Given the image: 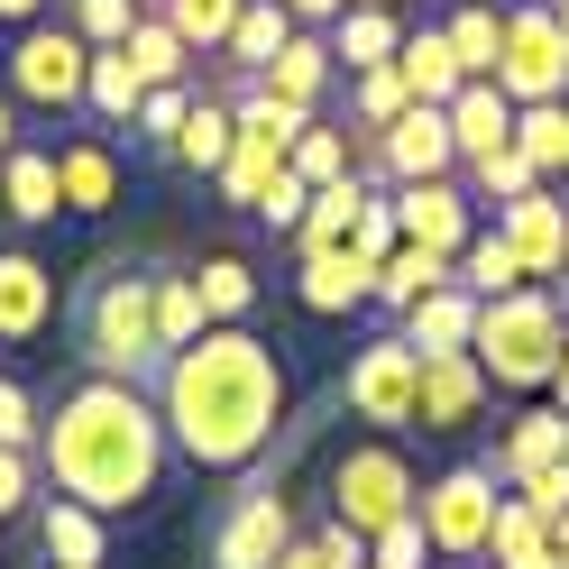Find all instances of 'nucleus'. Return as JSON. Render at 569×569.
Wrapping results in <instances>:
<instances>
[{
    "label": "nucleus",
    "mask_w": 569,
    "mask_h": 569,
    "mask_svg": "<svg viewBox=\"0 0 569 569\" xmlns=\"http://www.w3.org/2000/svg\"><path fill=\"white\" fill-rule=\"evenodd\" d=\"M157 413H166L174 459L230 478V469H248V459L276 441V422H284V359L248 322H211L193 349L166 359Z\"/></svg>",
    "instance_id": "1"
},
{
    "label": "nucleus",
    "mask_w": 569,
    "mask_h": 569,
    "mask_svg": "<svg viewBox=\"0 0 569 569\" xmlns=\"http://www.w3.org/2000/svg\"><path fill=\"white\" fill-rule=\"evenodd\" d=\"M166 413L148 386H120V377H83L47 405V432H38V469L56 496H74L92 515H129L148 506L157 478H166Z\"/></svg>",
    "instance_id": "2"
},
{
    "label": "nucleus",
    "mask_w": 569,
    "mask_h": 569,
    "mask_svg": "<svg viewBox=\"0 0 569 569\" xmlns=\"http://www.w3.org/2000/svg\"><path fill=\"white\" fill-rule=\"evenodd\" d=\"M74 340L92 377L120 386H157L166 377V340H157V267H101L74 303Z\"/></svg>",
    "instance_id": "3"
},
{
    "label": "nucleus",
    "mask_w": 569,
    "mask_h": 569,
    "mask_svg": "<svg viewBox=\"0 0 569 569\" xmlns=\"http://www.w3.org/2000/svg\"><path fill=\"white\" fill-rule=\"evenodd\" d=\"M569 349V303L551 295V284H515V295L478 303V340L469 359L487 368V386H506V396H532V386H551Z\"/></svg>",
    "instance_id": "4"
},
{
    "label": "nucleus",
    "mask_w": 569,
    "mask_h": 569,
    "mask_svg": "<svg viewBox=\"0 0 569 569\" xmlns=\"http://www.w3.org/2000/svg\"><path fill=\"white\" fill-rule=\"evenodd\" d=\"M413 506H422V478H413V459L396 450V432H377V441H349V450L331 459V523H349L359 542L396 532Z\"/></svg>",
    "instance_id": "5"
},
{
    "label": "nucleus",
    "mask_w": 569,
    "mask_h": 569,
    "mask_svg": "<svg viewBox=\"0 0 569 569\" xmlns=\"http://www.w3.org/2000/svg\"><path fill=\"white\" fill-rule=\"evenodd\" d=\"M83 83H92V47H83L64 19L19 28L10 56H0V92H10V101H38V111H83Z\"/></svg>",
    "instance_id": "6"
},
{
    "label": "nucleus",
    "mask_w": 569,
    "mask_h": 569,
    "mask_svg": "<svg viewBox=\"0 0 569 569\" xmlns=\"http://www.w3.org/2000/svg\"><path fill=\"white\" fill-rule=\"evenodd\" d=\"M496 506H506V487H496L487 459H459V469H441L432 487H422V532H432V560H487V532H496Z\"/></svg>",
    "instance_id": "7"
},
{
    "label": "nucleus",
    "mask_w": 569,
    "mask_h": 569,
    "mask_svg": "<svg viewBox=\"0 0 569 569\" xmlns=\"http://www.w3.org/2000/svg\"><path fill=\"white\" fill-rule=\"evenodd\" d=\"M496 83H506L515 111H532V101H569V38H560L551 0H515V10H506V56H496Z\"/></svg>",
    "instance_id": "8"
},
{
    "label": "nucleus",
    "mask_w": 569,
    "mask_h": 569,
    "mask_svg": "<svg viewBox=\"0 0 569 569\" xmlns=\"http://www.w3.org/2000/svg\"><path fill=\"white\" fill-rule=\"evenodd\" d=\"M340 405L359 413V422H377V432H413V405H422V349H413L405 331L368 340L359 359H349V377H340Z\"/></svg>",
    "instance_id": "9"
},
{
    "label": "nucleus",
    "mask_w": 569,
    "mask_h": 569,
    "mask_svg": "<svg viewBox=\"0 0 569 569\" xmlns=\"http://www.w3.org/2000/svg\"><path fill=\"white\" fill-rule=\"evenodd\" d=\"M284 542H295V506H284V487H248L221 506V523H211V569H276Z\"/></svg>",
    "instance_id": "10"
},
{
    "label": "nucleus",
    "mask_w": 569,
    "mask_h": 569,
    "mask_svg": "<svg viewBox=\"0 0 569 569\" xmlns=\"http://www.w3.org/2000/svg\"><path fill=\"white\" fill-rule=\"evenodd\" d=\"M432 174H459V138L441 101H413L396 129H377V166L359 184H432Z\"/></svg>",
    "instance_id": "11"
},
{
    "label": "nucleus",
    "mask_w": 569,
    "mask_h": 569,
    "mask_svg": "<svg viewBox=\"0 0 569 569\" xmlns=\"http://www.w3.org/2000/svg\"><path fill=\"white\" fill-rule=\"evenodd\" d=\"M396 230L413 248H432V258L459 267V248L478 239V193L459 184V174H432V184H396Z\"/></svg>",
    "instance_id": "12"
},
{
    "label": "nucleus",
    "mask_w": 569,
    "mask_h": 569,
    "mask_svg": "<svg viewBox=\"0 0 569 569\" xmlns=\"http://www.w3.org/2000/svg\"><path fill=\"white\" fill-rule=\"evenodd\" d=\"M496 239L523 258L532 284H560V276H569V202H560L551 184H532L523 202H496Z\"/></svg>",
    "instance_id": "13"
},
{
    "label": "nucleus",
    "mask_w": 569,
    "mask_h": 569,
    "mask_svg": "<svg viewBox=\"0 0 569 569\" xmlns=\"http://www.w3.org/2000/svg\"><path fill=\"white\" fill-rule=\"evenodd\" d=\"M487 368L469 359V349H450V359H422V405H413V432H469V422L487 413Z\"/></svg>",
    "instance_id": "14"
},
{
    "label": "nucleus",
    "mask_w": 569,
    "mask_h": 569,
    "mask_svg": "<svg viewBox=\"0 0 569 569\" xmlns=\"http://www.w3.org/2000/svg\"><path fill=\"white\" fill-rule=\"evenodd\" d=\"M56 322V267L28 248H0V349H28Z\"/></svg>",
    "instance_id": "15"
},
{
    "label": "nucleus",
    "mask_w": 569,
    "mask_h": 569,
    "mask_svg": "<svg viewBox=\"0 0 569 569\" xmlns=\"http://www.w3.org/2000/svg\"><path fill=\"white\" fill-rule=\"evenodd\" d=\"M560 459H569V413H560V405H532V413L506 422V441L487 450V469H496V487L515 496L532 469H560Z\"/></svg>",
    "instance_id": "16"
},
{
    "label": "nucleus",
    "mask_w": 569,
    "mask_h": 569,
    "mask_svg": "<svg viewBox=\"0 0 569 569\" xmlns=\"http://www.w3.org/2000/svg\"><path fill=\"white\" fill-rule=\"evenodd\" d=\"M38 551H47V569H101L111 560V515H92V506H74V496H38Z\"/></svg>",
    "instance_id": "17"
},
{
    "label": "nucleus",
    "mask_w": 569,
    "mask_h": 569,
    "mask_svg": "<svg viewBox=\"0 0 569 569\" xmlns=\"http://www.w3.org/2000/svg\"><path fill=\"white\" fill-rule=\"evenodd\" d=\"M258 83H267L276 101H295V111H322L331 83H349V74H340V56H331V28H295V38H284V56L267 64Z\"/></svg>",
    "instance_id": "18"
},
{
    "label": "nucleus",
    "mask_w": 569,
    "mask_h": 569,
    "mask_svg": "<svg viewBox=\"0 0 569 569\" xmlns=\"http://www.w3.org/2000/svg\"><path fill=\"white\" fill-rule=\"evenodd\" d=\"M441 111H450V138H459V166H487V157L515 148V101H506V83H459Z\"/></svg>",
    "instance_id": "19"
},
{
    "label": "nucleus",
    "mask_w": 569,
    "mask_h": 569,
    "mask_svg": "<svg viewBox=\"0 0 569 569\" xmlns=\"http://www.w3.org/2000/svg\"><path fill=\"white\" fill-rule=\"evenodd\" d=\"M295 303L303 312H359L377 303V258H359V248H322V258L295 267Z\"/></svg>",
    "instance_id": "20"
},
{
    "label": "nucleus",
    "mask_w": 569,
    "mask_h": 569,
    "mask_svg": "<svg viewBox=\"0 0 569 569\" xmlns=\"http://www.w3.org/2000/svg\"><path fill=\"white\" fill-rule=\"evenodd\" d=\"M0 211H10L19 230H47L56 211H64V184H56V148H19L0 157Z\"/></svg>",
    "instance_id": "21"
},
{
    "label": "nucleus",
    "mask_w": 569,
    "mask_h": 569,
    "mask_svg": "<svg viewBox=\"0 0 569 569\" xmlns=\"http://www.w3.org/2000/svg\"><path fill=\"white\" fill-rule=\"evenodd\" d=\"M56 184H64V211H83V221H92V211H111L120 202V157H111V138H64V148H56Z\"/></svg>",
    "instance_id": "22"
},
{
    "label": "nucleus",
    "mask_w": 569,
    "mask_h": 569,
    "mask_svg": "<svg viewBox=\"0 0 569 569\" xmlns=\"http://www.w3.org/2000/svg\"><path fill=\"white\" fill-rule=\"evenodd\" d=\"M405 340L422 349V359H450V349H469V340H478V295L450 276L441 295H422V303L405 312Z\"/></svg>",
    "instance_id": "23"
},
{
    "label": "nucleus",
    "mask_w": 569,
    "mask_h": 569,
    "mask_svg": "<svg viewBox=\"0 0 569 569\" xmlns=\"http://www.w3.org/2000/svg\"><path fill=\"white\" fill-rule=\"evenodd\" d=\"M377 184H359V174H340V184L312 193V211L295 221V258H322V248H349V230H359V211H368Z\"/></svg>",
    "instance_id": "24"
},
{
    "label": "nucleus",
    "mask_w": 569,
    "mask_h": 569,
    "mask_svg": "<svg viewBox=\"0 0 569 569\" xmlns=\"http://www.w3.org/2000/svg\"><path fill=\"white\" fill-rule=\"evenodd\" d=\"M441 38H450V56H459L469 83H496V56H506V10H496V0H459V10L441 19Z\"/></svg>",
    "instance_id": "25"
},
{
    "label": "nucleus",
    "mask_w": 569,
    "mask_h": 569,
    "mask_svg": "<svg viewBox=\"0 0 569 569\" xmlns=\"http://www.w3.org/2000/svg\"><path fill=\"white\" fill-rule=\"evenodd\" d=\"M230 148H239V111L202 92L193 111H184V129H174V166H184V174H221V166H230Z\"/></svg>",
    "instance_id": "26"
},
{
    "label": "nucleus",
    "mask_w": 569,
    "mask_h": 569,
    "mask_svg": "<svg viewBox=\"0 0 569 569\" xmlns=\"http://www.w3.org/2000/svg\"><path fill=\"white\" fill-rule=\"evenodd\" d=\"M396 47H405V19H396V10H340V19H331V56H340V74L396 64Z\"/></svg>",
    "instance_id": "27"
},
{
    "label": "nucleus",
    "mask_w": 569,
    "mask_h": 569,
    "mask_svg": "<svg viewBox=\"0 0 569 569\" xmlns=\"http://www.w3.org/2000/svg\"><path fill=\"white\" fill-rule=\"evenodd\" d=\"M487 560H496V569H560L551 523L532 515L523 496H506V506H496V532H487Z\"/></svg>",
    "instance_id": "28"
},
{
    "label": "nucleus",
    "mask_w": 569,
    "mask_h": 569,
    "mask_svg": "<svg viewBox=\"0 0 569 569\" xmlns=\"http://www.w3.org/2000/svg\"><path fill=\"white\" fill-rule=\"evenodd\" d=\"M441 284H450V258H432V248H396V258H386L377 267V312H396V322H405V312L422 303V295H441Z\"/></svg>",
    "instance_id": "29"
},
{
    "label": "nucleus",
    "mask_w": 569,
    "mask_h": 569,
    "mask_svg": "<svg viewBox=\"0 0 569 569\" xmlns=\"http://www.w3.org/2000/svg\"><path fill=\"white\" fill-rule=\"evenodd\" d=\"M138 101H148V83H138L129 47H92V83H83V111H92V120H111V129H129V120H138Z\"/></svg>",
    "instance_id": "30"
},
{
    "label": "nucleus",
    "mask_w": 569,
    "mask_h": 569,
    "mask_svg": "<svg viewBox=\"0 0 569 569\" xmlns=\"http://www.w3.org/2000/svg\"><path fill=\"white\" fill-rule=\"evenodd\" d=\"M284 166H295L303 184L322 193V184H340V174H359V129H349V120H312V129L295 138V157H284Z\"/></svg>",
    "instance_id": "31"
},
{
    "label": "nucleus",
    "mask_w": 569,
    "mask_h": 569,
    "mask_svg": "<svg viewBox=\"0 0 569 569\" xmlns=\"http://www.w3.org/2000/svg\"><path fill=\"white\" fill-rule=\"evenodd\" d=\"M396 74L413 83V101H450L459 83H469V74H459V56H450V38H441V28H413V38L396 47Z\"/></svg>",
    "instance_id": "32"
},
{
    "label": "nucleus",
    "mask_w": 569,
    "mask_h": 569,
    "mask_svg": "<svg viewBox=\"0 0 569 569\" xmlns=\"http://www.w3.org/2000/svg\"><path fill=\"white\" fill-rule=\"evenodd\" d=\"M284 38H295V19H284L276 10V0H239V28H230V64H239V74H267V64L284 56Z\"/></svg>",
    "instance_id": "33"
},
{
    "label": "nucleus",
    "mask_w": 569,
    "mask_h": 569,
    "mask_svg": "<svg viewBox=\"0 0 569 569\" xmlns=\"http://www.w3.org/2000/svg\"><path fill=\"white\" fill-rule=\"evenodd\" d=\"M129 64H138V83H193V47L174 38V28L157 19V10H138V28H129Z\"/></svg>",
    "instance_id": "34"
},
{
    "label": "nucleus",
    "mask_w": 569,
    "mask_h": 569,
    "mask_svg": "<svg viewBox=\"0 0 569 569\" xmlns=\"http://www.w3.org/2000/svg\"><path fill=\"white\" fill-rule=\"evenodd\" d=\"M230 111H239V129H248V138H276L284 157H295V138H303L312 120H322V111H295V101H276V92H267L258 74H239V92H230Z\"/></svg>",
    "instance_id": "35"
},
{
    "label": "nucleus",
    "mask_w": 569,
    "mask_h": 569,
    "mask_svg": "<svg viewBox=\"0 0 569 569\" xmlns=\"http://www.w3.org/2000/svg\"><path fill=\"white\" fill-rule=\"evenodd\" d=\"M276 174H284V148H276V138H248V129H239V148H230V166L211 174V184H221V202H239V211H258Z\"/></svg>",
    "instance_id": "36"
},
{
    "label": "nucleus",
    "mask_w": 569,
    "mask_h": 569,
    "mask_svg": "<svg viewBox=\"0 0 569 569\" xmlns=\"http://www.w3.org/2000/svg\"><path fill=\"white\" fill-rule=\"evenodd\" d=\"M193 295H202L211 322H248V303H258V267L221 248V258H202V267H193Z\"/></svg>",
    "instance_id": "37"
},
{
    "label": "nucleus",
    "mask_w": 569,
    "mask_h": 569,
    "mask_svg": "<svg viewBox=\"0 0 569 569\" xmlns=\"http://www.w3.org/2000/svg\"><path fill=\"white\" fill-rule=\"evenodd\" d=\"M450 276L469 284L478 303H496V295H515V284H532V276H523V258H515V248L496 239V230H478L469 248H459V267H450Z\"/></svg>",
    "instance_id": "38"
},
{
    "label": "nucleus",
    "mask_w": 569,
    "mask_h": 569,
    "mask_svg": "<svg viewBox=\"0 0 569 569\" xmlns=\"http://www.w3.org/2000/svg\"><path fill=\"white\" fill-rule=\"evenodd\" d=\"M515 148L532 157V174H569V101H532V111H515Z\"/></svg>",
    "instance_id": "39"
},
{
    "label": "nucleus",
    "mask_w": 569,
    "mask_h": 569,
    "mask_svg": "<svg viewBox=\"0 0 569 569\" xmlns=\"http://www.w3.org/2000/svg\"><path fill=\"white\" fill-rule=\"evenodd\" d=\"M157 19H166L193 56H221L230 28H239V0H157Z\"/></svg>",
    "instance_id": "40"
},
{
    "label": "nucleus",
    "mask_w": 569,
    "mask_h": 569,
    "mask_svg": "<svg viewBox=\"0 0 569 569\" xmlns=\"http://www.w3.org/2000/svg\"><path fill=\"white\" fill-rule=\"evenodd\" d=\"M413 111V83L396 74V64H368V74H349V120L359 129H396Z\"/></svg>",
    "instance_id": "41"
},
{
    "label": "nucleus",
    "mask_w": 569,
    "mask_h": 569,
    "mask_svg": "<svg viewBox=\"0 0 569 569\" xmlns=\"http://www.w3.org/2000/svg\"><path fill=\"white\" fill-rule=\"evenodd\" d=\"M276 569H368V542H359V532H349V523H312V532H295V542H284V560Z\"/></svg>",
    "instance_id": "42"
},
{
    "label": "nucleus",
    "mask_w": 569,
    "mask_h": 569,
    "mask_svg": "<svg viewBox=\"0 0 569 569\" xmlns=\"http://www.w3.org/2000/svg\"><path fill=\"white\" fill-rule=\"evenodd\" d=\"M202 331H211V312L193 295V276H157V340H166V359H174V349H193Z\"/></svg>",
    "instance_id": "43"
},
{
    "label": "nucleus",
    "mask_w": 569,
    "mask_h": 569,
    "mask_svg": "<svg viewBox=\"0 0 569 569\" xmlns=\"http://www.w3.org/2000/svg\"><path fill=\"white\" fill-rule=\"evenodd\" d=\"M193 83H157L148 101H138V120H129V138L138 148H157V157H174V129H184V111H193Z\"/></svg>",
    "instance_id": "44"
},
{
    "label": "nucleus",
    "mask_w": 569,
    "mask_h": 569,
    "mask_svg": "<svg viewBox=\"0 0 569 569\" xmlns=\"http://www.w3.org/2000/svg\"><path fill=\"white\" fill-rule=\"evenodd\" d=\"M64 28H74L83 47H129L138 0H64Z\"/></svg>",
    "instance_id": "45"
},
{
    "label": "nucleus",
    "mask_w": 569,
    "mask_h": 569,
    "mask_svg": "<svg viewBox=\"0 0 569 569\" xmlns=\"http://www.w3.org/2000/svg\"><path fill=\"white\" fill-rule=\"evenodd\" d=\"M38 432H47V405H38V386L0 377V450H38Z\"/></svg>",
    "instance_id": "46"
},
{
    "label": "nucleus",
    "mask_w": 569,
    "mask_h": 569,
    "mask_svg": "<svg viewBox=\"0 0 569 569\" xmlns=\"http://www.w3.org/2000/svg\"><path fill=\"white\" fill-rule=\"evenodd\" d=\"M532 184H542V174H532V157H523V148H506V157L469 166V193H478V202H523Z\"/></svg>",
    "instance_id": "47"
},
{
    "label": "nucleus",
    "mask_w": 569,
    "mask_h": 569,
    "mask_svg": "<svg viewBox=\"0 0 569 569\" xmlns=\"http://www.w3.org/2000/svg\"><path fill=\"white\" fill-rule=\"evenodd\" d=\"M47 496V469H38V450H0V523H10L19 506H38Z\"/></svg>",
    "instance_id": "48"
},
{
    "label": "nucleus",
    "mask_w": 569,
    "mask_h": 569,
    "mask_svg": "<svg viewBox=\"0 0 569 569\" xmlns=\"http://www.w3.org/2000/svg\"><path fill=\"white\" fill-rule=\"evenodd\" d=\"M432 560V532H422V515H405L396 532H377L368 542V569H422Z\"/></svg>",
    "instance_id": "49"
},
{
    "label": "nucleus",
    "mask_w": 569,
    "mask_h": 569,
    "mask_svg": "<svg viewBox=\"0 0 569 569\" xmlns=\"http://www.w3.org/2000/svg\"><path fill=\"white\" fill-rule=\"evenodd\" d=\"M515 496H523V506L542 515V523H560V515H569V459H560V469H532Z\"/></svg>",
    "instance_id": "50"
},
{
    "label": "nucleus",
    "mask_w": 569,
    "mask_h": 569,
    "mask_svg": "<svg viewBox=\"0 0 569 569\" xmlns=\"http://www.w3.org/2000/svg\"><path fill=\"white\" fill-rule=\"evenodd\" d=\"M276 10H284V19H295V28H331V19L349 10V0H276Z\"/></svg>",
    "instance_id": "51"
},
{
    "label": "nucleus",
    "mask_w": 569,
    "mask_h": 569,
    "mask_svg": "<svg viewBox=\"0 0 569 569\" xmlns=\"http://www.w3.org/2000/svg\"><path fill=\"white\" fill-rule=\"evenodd\" d=\"M56 10V0H0V28H10V38H19V28H38Z\"/></svg>",
    "instance_id": "52"
},
{
    "label": "nucleus",
    "mask_w": 569,
    "mask_h": 569,
    "mask_svg": "<svg viewBox=\"0 0 569 569\" xmlns=\"http://www.w3.org/2000/svg\"><path fill=\"white\" fill-rule=\"evenodd\" d=\"M10 148H19V101L0 92V157H10Z\"/></svg>",
    "instance_id": "53"
},
{
    "label": "nucleus",
    "mask_w": 569,
    "mask_h": 569,
    "mask_svg": "<svg viewBox=\"0 0 569 569\" xmlns=\"http://www.w3.org/2000/svg\"><path fill=\"white\" fill-rule=\"evenodd\" d=\"M551 405L569 413V349H560V368H551Z\"/></svg>",
    "instance_id": "54"
},
{
    "label": "nucleus",
    "mask_w": 569,
    "mask_h": 569,
    "mask_svg": "<svg viewBox=\"0 0 569 569\" xmlns=\"http://www.w3.org/2000/svg\"><path fill=\"white\" fill-rule=\"evenodd\" d=\"M551 551H560V569H569V515H560V523H551Z\"/></svg>",
    "instance_id": "55"
},
{
    "label": "nucleus",
    "mask_w": 569,
    "mask_h": 569,
    "mask_svg": "<svg viewBox=\"0 0 569 569\" xmlns=\"http://www.w3.org/2000/svg\"><path fill=\"white\" fill-rule=\"evenodd\" d=\"M551 19H560V38H569V0H551Z\"/></svg>",
    "instance_id": "56"
},
{
    "label": "nucleus",
    "mask_w": 569,
    "mask_h": 569,
    "mask_svg": "<svg viewBox=\"0 0 569 569\" xmlns=\"http://www.w3.org/2000/svg\"><path fill=\"white\" fill-rule=\"evenodd\" d=\"M349 10H396V0H349Z\"/></svg>",
    "instance_id": "57"
},
{
    "label": "nucleus",
    "mask_w": 569,
    "mask_h": 569,
    "mask_svg": "<svg viewBox=\"0 0 569 569\" xmlns=\"http://www.w3.org/2000/svg\"><path fill=\"white\" fill-rule=\"evenodd\" d=\"M138 10H157V0H138Z\"/></svg>",
    "instance_id": "58"
},
{
    "label": "nucleus",
    "mask_w": 569,
    "mask_h": 569,
    "mask_svg": "<svg viewBox=\"0 0 569 569\" xmlns=\"http://www.w3.org/2000/svg\"><path fill=\"white\" fill-rule=\"evenodd\" d=\"M459 569H478V560H459Z\"/></svg>",
    "instance_id": "59"
}]
</instances>
